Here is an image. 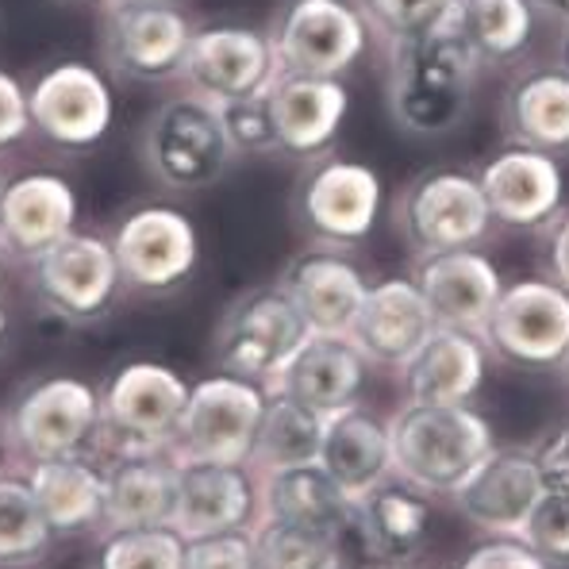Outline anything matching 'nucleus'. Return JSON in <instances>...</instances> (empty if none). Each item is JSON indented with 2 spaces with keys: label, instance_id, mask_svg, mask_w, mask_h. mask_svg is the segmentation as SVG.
Here are the masks:
<instances>
[{
  "label": "nucleus",
  "instance_id": "f257e3e1",
  "mask_svg": "<svg viewBox=\"0 0 569 569\" xmlns=\"http://www.w3.org/2000/svg\"><path fill=\"white\" fill-rule=\"evenodd\" d=\"M385 66V104L405 136L442 139L470 116L473 81L481 66L447 28L420 39L389 43Z\"/></svg>",
  "mask_w": 569,
  "mask_h": 569
},
{
  "label": "nucleus",
  "instance_id": "f03ea898",
  "mask_svg": "<svg viewBox=\"0 0 569 569\" xmlns=\"http://www.w3.org/2000/svg\"><path fill=\"white\" fill-rule=\"evenodd\" d=\"M492 447L489 420L470 405H405L389 420L392 473L423 497L455 492Z\"/></svg>",
  "mask_w": 569,
  "mask_h": 569
},
{
  "label": "nucleus",
  "instance_id": "7ed1b4c3",
  "mask_svg": "<svg viewBox=\"0 0 569 569\" xmlns=\"http://www.w3.org/2000/svg\"><path fill=\"white\" fill-rule=\"evenodd\" d=\"M139 154L150 178L173 192H197L216 186L239 158L216 104L192 93L162 100L150 112L139 139Z\"/></svg>",
  "mask_w": 569,
  "mask_h": 569
},
{
  "label": "nucleus",
  "instance_id": "20e7f679",
  "mask_svg": "<svg viewBox=\"0 0 569 569\" xmlns=\"http://www.w3.org/2000/svg\"><path fill=\"white\" fill-rule=\"evenodd\" d=\"M308 323L281 284H258L231 300L212 335V358L220 373L270 389L289 358L308 342Z\"/></svg>",
  "mask_w": 569,
  "mask_h": 569
},
{
  "label": "nucleus",
  "instance_id": "39448f33",
  "mask_svg": "<svg viewBox=\"0 0 569 569\" xmlns=\"http://www.w3.org/2000/svg\"><path fill=\"white\" fill-rule=\"evenodd\" d=\"M266 31L281 73L300 78L342 81L373 43V28L358 0H284Z\"/></svg>",
  "mask_w": 569,
  "mask_h": 569
},
{
  "label": "nucleus",
  "instance_id": "423d86ee",
  "mask_svg": "<svg viewBox=\"0 0 569 569\" xmlns=\"http://www.w3.org/2000/svg\"><path fill=\"white\" fill-rule=\"evenodd\" d=\"M189 400L181 373L158 362H128L100 392V435L116 447V458L154 455L173 447Z\"/></svg>",
  "mask_w": 569,
  "mask_h": 569
},
{
  "label": "nucleus",
  "instance_id": "0eeeda50",
  "mask_svg": "<svg viewBox=\"0 0 569 569\" xmlns=\"http://www.w3.org/2000/svg\"><path fill=\"white\" fill-rule=\"evenodd\" d=\"M397 231L416 258L481 247L492 231L485 192L466 170H427L397 197Z\"/></svg>",
  "mask_w": 569,
  "mask_h": 569
},
{
  "label": "nucleus",
  "instance_id": "6e6552de",
  "mask_svg": "<svg viewBox=\"0 0 569 569\" xmlns=\"http://www.w3.org/2000/svg\"><path fill=\"white\" fill-rule=\"evenodd\" d=\"M31 292L39 308L62 323H97L116 308L123 273L112 242L89 231H70L31 262Z\"/></svg>",
  "mask_w": 569,
  "mask_h": 569
},
{
  "label": "nucleus",
  "instance_id": "1a4fd4ad",
  "mask_svg": "<svg viewBox=\"0 0 569 569\" xmlns=\"http://www.w3.org/2000/svg\"><path fill=\"white\" fill-rule=\"evenodd\" d=\"M262 412V385L231 378V373H216V378L197 381L189 389L178 435H173V458L178 462L247 466Z\"/></svg>",
  "mask_w": 569,
  "mask_h": 569
},
{
  "label": "nucleus",
  "instance_id": "9d476101",
  "mask_svg": "<svg viewBox=\"0 0 569 569\" xmlns=\"http://www.w3.org/2000/svg\"><path fill=\"white\" fill-rule=\"evenodd\" d=\"M197 23L181 4L100 8V58L108 73L136 86H166L181 78Z\"/></svg>",
  "mask_w": 569,
  "mask_h": 569
},
{
  "label": "nucleus",
  "instance_id": "9b49d317",
  "mask_svg": "<svg viewBox=\"0 0 569 569\" xmlns=\"http://www.w3.org/2000/svg\"><path fill=\"white\" fill-rule=\"evenodd\" d=\"M31 136L58 150H93L116 123V93L93 62H54L28 86Z\"/></svg>",
  "mask_w": 569,
  "mask_h": 569
},
{
  "label": "nucleus",
  "instance_id": "f8f14e48",
  "mask_svg": "<svg viewBox=\"0 0 569 569\" xmlns=\"http://www.w3.org/2000/svg\"><path fill=\"white\" fill-rule=\"evenodd\" d=\"M297 220L316 242L358 247L370 239L381 216V178L373 166L355 158L323 154L312 158L297 181Z\"/></svg>",
  "mask_w": 569,
  "mask_h": 569
},
{
  "label": "nucleus",
  "instance_id": "ddd939ff",
  "mask_svg": "<svg viewBox=\"0 0 569 569\" xmlns=\"http://www.w3.org/2000/svg\"><path fill=\"white\" fill-rule=\"evenodd\" d=\"M278 50L270 43V31L247 28V23H208L192 31V43L181 66L186 93L228 104L239 97H254L278 81Z\"/></svg>",
  "mask_w": 569,
  "mask_h": 569
},
{
  "label": "nucleus",
  "instance_id": "4468645a",
  "mask_svg": "<svg viewBox=\"0 0 569 569\" xmlns=\"http://www.w3.org/2000/svg\"><path fill=\"white\" fill-rule=\"evenodd\" d=\"M8 435L31 458H73L100 435V392L81 378H39L8 408Z\"/></svg>",
  "mask_w": 569,
  "mask_h": 569
},
{
  "label": "nucleus",
  "instance_id": "2eb2a0df",
  "mask_svg": "<svg viewBox=\"0 0 569 569\" xmlns=\"http://www.w3.org/2000/svg\"><path fill=\"white\" fill-rule=\"evenodd\" d=\"M112 254L120 262L123 289L170 292L186 284L197 270L200 239L181 208L142 204L128 212L112 231Z\"/></svg>",
  "mask_w": 569,
  "mask_h": 569
},
{
  "label": "nucleus",
  "instance_id": "dca6fc26",
  "mask_svg": "<svg viewBox=\"0 0 569 569\" xmlns=\"http://www.w3.org/2000/svg\"><path fill=\"white\" fill-rule=\"evenodd\" d=\"M481 339L516 366H558L569 350V292L550 278L505 284Z\"/></svg>",
  "mask_w": 569,
  "mask_h": 569
},
{
  "label": "nucleus",
  "instance_id": "f3484780",
  "mask_svg": "<svg viewBox=\"0 0 569 569\" xmlns=\"http://www.w3.org/2000/svg\"><path fill=\"white\" fill-rule=\"evenodd\" d=\"M81 200L58 170L12 173L0 197V250L16 262H36L43 250L78 231Z\"/></svg>",
  "mask_w": 569,
  "mask_h": 569
},
{
  "label": "nucleus",
  "instance_id": "a211bd4d",
  "mask_svg": "<svg viewBox=\"0 0 569 569\" xmlns=\"http://www.w3.org/2000/svg\"><path fill=\"white\" fill-rule=\"evenodd\" d=\"M477 186L485 192L492 223L512 231H535L550 228L562 212L566 178L558 158L542 154V150L508 147L497 158L481 166Z\"/></svg>",
  "mask_w": 569,
  "mask_h": 569
},
{
  "label": "nucleus",
  "instance_id": "6ab92c4d",
  "mask_svg": "<svg viewBox=\"0 0 569 569\" xmlns=\"http://www.w3.org/2000/svg\"><path fill=\"white\" fill-rule=\"evenodd\" d=\"M278 284L289 292V300L305 316L312 335H347L358 308H362L366 289H370V281L350 262L347 250L328 247V242L300 250L284 266Z\"/></svg>",
  "mask_w": 569,
  "mask_h": 569
},
{
  "label": "nucleus",
  "instance_id": "aec40b11",
  "mask_svg": "<svg viewBox=\"0 0 569 569\" xmlns=\"http://www.w3.org/2000/svg\"><path fill=\"white\" fill-rule=\"evenodd\" d=\"M412 281H416V289L423 292L427 308H431L439 328H458V331H477V335H481L500 289H505L492 258H485L477 247L423 254L420 262H416Z\"/></svg>",
  "mask_w": 569,
  "mask_h": 569
},
{
  "label": "nucleus",
  "instance_id": "412c9836",
  "mask_svg": "<svg viewBox=\"0 0 569 569\" xmlns=\"http://www.w3.org/2000/svg\"><path fill=\"white\" fill-rule=\"evenodd\" d=\"M542 492H547V485H542L535 455H527L520 447H492L485 455V462L450 497L458 500L466 520L481 527V531L520 535L527 512H531Z\"/></svg>",
  "mask_w": 569,
  "mask_h": 569
},
{
  "label": "nucleus",
  "instance_id": "4be33fe9",
  "mask_svg": "<svg viewBox=\"0 0 569 569\" xmlns=\"http://www.w3.org/2000/svg\"><path fill=\"white\" fill-rule=\"evenodd\" d=\"M270 112L278 154L312 162L331 150L339 128L350 112V93L335 78H300V73H278L270 86Z\"/></svg>",
  "mask_w": 569,
  "mask_h": 569
},
{
  "label": "nucleus",
  "instance_id": "5701e85b",
  "mask_svg": "<svg viewBox=\"0 0 569 569\" xmlns=\"http://www.w3.org/2000/svg\"><path fill=\"white\" fill-rule=\"evenodd\" d=\"M435 328L439 323H435L431 308H427L423 292L416 289V281L385 278L366 289L362 308H358L347 339L362 350L366 362L405 366Z\"/></svg>",
  "mask_w": 569,
  "mask_h": 569
},
{
  "label": "nucleus",
  "instance_id": "b1692460",
  "mask_svg": "<svg viewBox=\"0 0 569 569\" xmlns=\"http://www.w3.org/2000/svg\"><path fill=\"white\" fill-rule=\"evenodd\" d=\"M366 366H370L366 355L347 335H308V342L289 358V366L266 392H281L328 420L342 408L358 405L366 389Z\"/></svg>",
  "mask_w": 569,
  "mask_h": 569
},
{
  "label": "nucleus",
  "instance_id": "393cba45",
  "mask_svg": "<svg viewBox=\"0 0 569 569\" xmlns=\"http://www.w3.org/2000/svg\"><path fill=\"white\" fill-rule=\"evenodd\" d=\"M400 370L408 405H470L489 370V347L477 331L435 328Z\"/></svg>",
  "mask_w": 569,
  "mask_h": 569
},
{
  "label": "nucleus",
  "instance_id": "a878e982",
  "mask_svg": "<svg viewBox=\"0 0 569 569\" xmlns=\"http://www.w3.org/2000/svg\"><path fill=\"white\" fill-rule=\"evenodd\" d=\"M254 512V485L247 466L178 462V512L173 531L181 539L242 531Z\"/></svg>",
  "mask_w": 569,
  "mask_h": 569
},
{
  "label": "nucleus",
  "instance_id": "bb28decb",
  "mask_svg": "<svg viewBox=\"0 0 569 569\" xmlns=\"http://www.w3.org/2000/svg\"><path fill=\"white\" fill-rule=\"evenodd\" d=\"M500 123L512 147L569 154V73L562 66L523 70L500 100Z\"/></svg>",
  "mask_w": 569,
  "mask_h": 569
},
{
  "label": "nucleus",
  "instance_id": "cd10ccee",
  "mask_svg": "<svg viewBox=\"0 0 569 569\" xmlns=\"http://www.w3.org/2000/svg\"><path fill=\"white\" fill-rule=\"evenodd\" d=\"M178 512V458L128 455L104 470V523L108 531L173 527Z\"/></svg>",
  "mask_w": 569,
  "mask_h": 569
},
{
  "label": "nucleus",
  "instance_id": "c85d7f7f",
  "mask_svg": "<svg viewBox=\"0 0 569 569\" xmlns=\"http://www.w3.org/2000/svg\"><path fill=\"white\" fill-rule=\"evenodd\" d=\"M320 466L328 470L350 497H366L392 473L389 450V423H381L362 405H350L342 412L328 416L323 427Z\"/></svg>",
  "mask_w": 569,
  "mask_h": 569
},
{
  "label": "nucleus",
  "instance_id": "c756f323",
  "mask_svg": "<svg viewBox=\"0 0 569 569\" xmlns=\"http://www.w3.org/2000/svg\"><path fill=\"white\" fill-rule=\"evenodd\" d=\"M358 500L342 489L320 462L312 466H289V470H270L262 485V508L266 520L297 523L308 531L335 535L350 523Z\"/></svg>",
  "mask_w": 569,
  "mask_h": 569
},
{
  "label": "nucleus",
  "instance_id": "7c9ffc66",
  "mask_svg": "<svg viewBox=\"0 0 569 569\" xmlns=\"http://www.w3.org/2000/svg\"><path fill=\"white\" fill-rule=\"evenodd\" d=\"M442 28L485 70V66L512 62L531 47L535 12L527 0H455Z\"/></svg>",
  "mask_w": 569,
  "mask_h": 569
},
{
  "label": "nucleus",
  "instance_id": "2f4dec72",
  "mask_svg": "<svg viewBox=\"0 0 569 569\" xmlns=\"http://www.w3.org/2000/svg\"><path fill=\"white\" fill-rule=\"evenodd\" d=\"M28 485L36 492V505L43 508L50 531L81 535L89 527L104 523V473L89 466L81 455L36 462L28 473Z\"/></svg>",
  "mask_w": 569,
  "mask_h": 569
},
{
  "label": "nucleus",
  "instance_id": "473e14b6",
  "mask_svg": "<svg viewBox=\"0 0 569 569\" xmlns=\"http://www.w3.org/2000/svg\"><path fill=\"white\" fill-rule=\"evenodd\" d=\"M323 427H328V420H323L320 412L281 397V392H266V412H262V423H258L250 462L266 473L320 462Z\"/></svg>",
  "mask_w": 569,
  "mask_h": 569
},
{
  "label": "nucleus",
  "instance_id": "72a5a7b5",
  "mask_svg": "<svg viewBox=\"0 0 569 569\" xmlns=\"http://www.w3.org/2000/svg\"><path fill=\"white\" fill-rule=\"evenodd\" d=\"M50 523L20 477H0V566H31L50 542Z\"/></svg>",
  "mask_w": 569,
  "mask_h": 569
},
{
  "label": "nucleus",
  "instance_id": "f704fd0d",
  "mask_svg": "<svg viewBox=\"0 0 569 569\" xmlns=\"http://www.w3.org/2000/svg\"><path fill=\"white\" fill-rule=\"evenodd\" d=\"M254 569H331L339 562V539L297 523L262 520L250 535Z\"/></svg>",
  "mask_w": 569,
  "mask_h": 569
},
{
  "label": "nucleus",
  "instance_id": "c9c22d12",
  "mask_svg": "<svg viewBox=\"0 0 569 569\" xmlns=\"http://www.w3.org/2000/svg\"><path fill=\"white\" fill-rule=\"evenodd\" d=\"M100 569H186V539L173 527L112 531Z\"/></svg>",
  "mask_w": 569,
  "mask_h": 569
},
{
  "label": "nucleus",
  "instance_id": "e433bc0d",
  "mask_svg": "<svg viewBox=\"0 0 569 569\" xmlns=\"http://www.w3.org/2000/svg\"><path fill=\"white\" fill-rule=\"evenodd\" d=\"M358 4H362L366 20H370L373 36L389 47L442 28L455 0H358Z\"/></svg>",
  "mask_w": 569,
  "mask_h": 569
},
{
  "label": "nucleus",
  "instance_id": "4c0bfd02",
  "mask_svg": "<svg viewBox=\"0 0 569 569\" xmlns=\"http://www.w3.org/2000/svg\"><path fill=\"white\" fill-rule=\"evenodd\" d=\"M216 112H220V123H223V131H228V139L239 158L242 154H250V158L278 154L270 89H266V93H254V97L228 100V104H216Z\"/></svg>",
  "mask_w": 569,
  "mask_h": 569
},
{
  "label": "nucleus",
  "instance_id": "58836bf2",
  "mask_svg": "<svg viewBox=\"0 0 569 569\" xmlns=\"http://www.w3.org/2000/svg\"><path fill=\"white\" fill-rule=\"evenodd\" d=\"M516 539H523L547 566H569V497L542 492Z\"/></svg>",
  "mask_w": 569,
  "mask_h": 569
},
{
  "label": "nucleus",
  "instance_id": "ea45409f",
  "mask_svg": "<svg viewBox=\"0 0 569 569\" xmlns=\"http://www.w3.org/2000/svg\"><path fill=\"white\" fill-rule=\"evenodd\" d=\"M186 569H254V547L247 531L200 535L186 542Z\"/></svg>",
  "mask_w": 569,
  "mask_h": 569
},
{
  "label": "nucleus",
  "instance_id": "a19ab883",
  "mask_svg": "<svg viewBox=\"0 0 569 569\" xmlns=\"http://www.w3.org/2000/svg\"><path fill=\"white\" fill-rule=\"evenodd\" d=\"M28 136H31L28 86L16 73L0 70V158L20 147Z\"/></svg>",
  "mask_w": 569,
  "mask_h": 569
},
{
  "label": "nucleus",
  "instance_id": "79ce46f5",
  "mask_svg": "<svg viewBox=\"0 0 569 569\" xmlns=\"http://www.w3.org/2000/svg\"><path fill=\"white\" fill-rule=\"evenodd\" d=\"M462 569H550L523 539H497L477 547Z\"/></svg>",
  "mask_w": 569,
  "mask_h": 569
},
{
  "label": "nucleus",
  "instance_id": "37998d69",
  "mask_svg": "<svg viewBox=\"0 0 569 569\" xmlns=\"http://www.w3.org/2000/svg\"><path fill=\"white\" fill-rule=\"evenodd\" d=\"M535 462H539L542 485H547L550 492L569 497V423L558 435H550V442L535 455Z\"/></svg>",
  "mask_w": 569,
  "mask_h": 569
},
{
  "label": "nucleus",
  "instance_id": "c03bdc74",
  "mask_svg": "<svg viewBox=\"0 0 569 569\" xmlns=\"http://www.w3.org/2000/svg\"><path fill=\"white\" fill-rule=\"evenodd\" d=\"M547 270H550V281L569 292V212H558V220L550 223Z\"/></svg>",
  "mask_w": 569,
  "mask_h": 569
},
{
  "label": "nucleus",
  "instance_id": "a18cd8bd",
  "mask_svg": "<svg viewBox=\"0 0 569 569\" xmlns=\"http://www.w3.org/2000/svg\"><path fill=\"white\" fill-rule=\"evenodd\" d=\"M535 16H547L555 23H569V0H527Z\"/></svg>",
  "mask_w": 569,
  "mask_h": 569
},
{
  "label": "nucleus",
  "instance_id": "49530a36",
  "mask_svg": "<svg viewBox=\"0 0 569 569\" xmlns=\"http://www.w3.org/2000/svg\"><path fill=\"white\" fill-rule=\"evenodd\" d=\"M562 70L569 73V23H562V36H558V62Z\"/></svg>",
  "mask_w": 569,
  "mask_h": 569
},
{
  "label": "nucleus",
  "instance_id": "de8ad7c7",
  "mask_svg": "<svg viewBox=\"0 0 569 569\" xmlns=\"http://www.w3.org/2000/svg\"><path fill=\"white\" fill-rule=\"evenodd\" d=\"M123 4H181V0H100V8H123Z\"/></svg>",
  "mask_w": 569,
  "mask_h": 569
},
{
  "label": "nucleus",
  "instance_id": "09e8293b",
  "mask_svg": "<svg viewBox=\"0 0 569 569\" xmlns=\"http://www.w3.org/2000/svg\"><path fill=\"white\" fill-rule=\"evenodd\" d=\"M8 328H12V320H8V308H4V300H0V355H4V347H8Z\"/></svg>",
  "mask_w": 569,
  "mask_h": 569
},
{
  "label": "nucleus",
  "instance_id": "8fccbe9b",
  "mask_svg": "<svg viewBox=\"0 0 569 569\" xmlns=\"http://www.w3.org/2000/svg\"><path fill=\"white\" fill-rule=\"evenodd\" d=\"M4 186H8V173H4V166H0V197H4Z\"/></svg>",
  "mask_w": 569,
  "mask_h": 569
},
{
  "label": "nucleus",
  "instance_id": "3c124183",
  "mask_svg": "<svg viewBox=\"0 0 569 569\" xmlns=\"http://www.w3.org/2000/svg\"><path fill=\"white\" fill-rule=\"evenodd\" d=\"M558 366H562V373H566V381H569V350H566V358H562Z\"/></svg>",
  "mask_w": 569,
  "mask_h": 569
},
{
  "label": "nucleus",
  "instance_id": "603ef678",
  "mask_svg": "<svg viewBox=\"0 0 569 569\" xmlns=\"http://www.w3.org/2000/svg\"><path fill=\"white\" fill-rule=\"evenodd\" d=\"M70 4H100V0H70Z\"/></svg>",
  "mask_w": 569,
  "mask_h": 569
},
{
  "label": "nucleus",
  "instance_id": "864d4df0",
  "mask_svg": "<svg viewBox=\"0 0 569 569\" xmlns=\"http://www.w3.org/2000/svg\"><path fill=\"white\" fill-rule=\"evenodd\" d=\"M0 270H4V250H0Z\"/></svg>",
  "mask_w": 569,
  "mask_h": 569
},
{
  "label": "nucleus",
  "instance_id": "5fc2aeb1",
  "mask_svg": "<svg viewBox=\"0 0 569 569\" xmlns=\"http://www.w3.org/2000/svg\"><path fill=\"white\" fill-rule=\"evenodd\" d=\"M331 569H350V566H342V562H335V566H331Z\"/></svg>",
  "mask_w": 569,
  "mask_h": 569
},
{
  "label": "nucleus",
  "instance_id": "6e6d98bb",
  "mask_svg": "<svg viewBox=\"0 0 569 569\" xmlns=\"http://www.w3.org/2000/svg\"><path fill=\"white\" fill-rule=\"evenodd\" d=\"M0 447H4V435H0Z\"/></svg>",
  "mask_w": 569,
  "mask_h": 569
}]
</instances>
